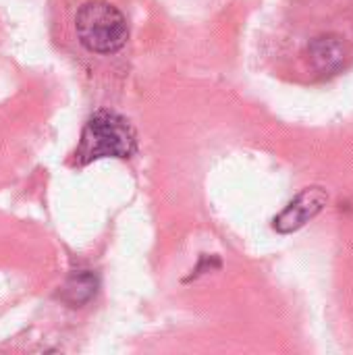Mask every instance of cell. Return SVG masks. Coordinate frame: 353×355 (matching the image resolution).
<instances>
[{
  "label": "cell",
  "instance_id": "6da1fadb",
  "mask_svg": "<svg viewBox=\"0 0 353 355\" xmlns=\"http://www.w3.org/2000/svg\"><path fill=\"white\" fill-rule=\"evenodd\" d=\"M135 152V137L125 119L114 112L98 110L83 127L75 162L87 164L98 158H129Z\"/></svg>",
  "mask_w": 353,
  "mask_h": 355
},
{
  "label": "cell",
  "instance_id": "7a4b0ae2",
  "mask_svg": "<svg viewBox=\"0 0 353 355\" xmlns=\"http://www.w3.org/2000/svg\"><path fill=\"white\" fill-rule=\"evenodd\" d=\"M75 29L79 42L98 54H112L121 50L129 37L127 21L123 12L102 0L85 2L75 17Z\"/></svg>",
  "mask_w": 353,
  "mask_h": 355
},
{
  "label": "cell",
  "instance_id": "3957f363",
  "mask_svg": "<svg viewBox=\"0 0 353 355\" xmlns=\"http://www.w3.org/2000/svg\"><path fill=\"white\" fill-rule=\"evenodd\" d=\"M329 202V196L322 187H308L304 189L273 223L279 233H293L310 223Z\"/></svg>",
  "mask_w": 353,
  "mask_h": 355
},
{
  "label": "cell",
  "instance_id": "277c9868",
  "mask_svg": "<svg viewBox=\"0 0 353 355\" xmlns=\"http://www.w3.org/2000/svg\"><path fill=\"white\" fill-rule=\"evenodd\" d=\"M308 58L320 75H335L345 64L347 50L339 35L327 33L314 37L308 44Z\"/></svg>",
  "mask_w": 353,
  "mask_h": 355
},
{
  "label": "cell",
  "instance_id": "5b68a950",
  "mask_svg": "<svg viewBox=\"0 0 353 355\" xmlns=\"http://www.w3.org/2000/svg\"><path fill=\"white\" fill-rule=\"evenodd\" d=\"M96 293V277L89 272H79L71 277V281L64 285V302L71 304L73 308L89 302Z\"/></svg>",
  "mask_w": 353,
  "mask_h": 355
}]
</instances>
